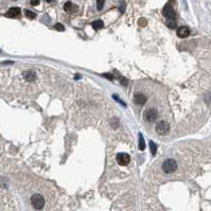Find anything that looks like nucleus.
<instances>
[{"label": "nucleus", "instance_id": "obj_1", "mask_svg": "<svg viewBox=\"0 0 211 211\" xmlns=\"http://www.w3.org/2000/svg\"><path fill=\"white\" fill-rule=\"evenodd\" d=\"M31 204L34 209L40 210L45 206V198H44V196H42V194H38V193L33 194L31 196Z\"/></svg>", "mask_w": 211, "mask_h": 211}, {"label": "nucleus", "instance_id": "obj_2", "mask_svg": "<svg viewBox=\"0 0 211 211\" xmlns=\"http://www.w3.org/2000/svg\"><path fill=\"white\" fill-rule=\"evenodd\" d=\"M161 169L166 174L173 173L177 169V162L174 159H167L161 166Z\"/></svg>", "mask_w": 211, "mask_h": 211}, {"label": "nucleus", "instance_id": "obj_3", "mask_svg": "<svg viewBox=\"0 0 211 211\" xmlns=\"http://www.w3.org/2000/svg\"><path fill=\"white\" fill-rule=\"evenodd\" d=\"M170 131V125L168 122L166 121H159L156 125V131H157V134H159V135L163 136V135H167Z\"/></svg>", "mask_w": 211, "mask_h": 211}, {"label": "nucleus", "instance_id": "obj_4", "mask_svg": "<svg viewBox=\"0 0 211 211\" xmlns=\"http://www.w3.org/2000/svg\"><path fill=\"white\" fill-rule=\"evenodd\" d=\"M158 117V113L156 109L154 108H149L148 111H146V113L143 114V118H144V120L148 122H153L155 121L156 119Z\"/></svg>", "mask_w": 211, "mask_h": 211}, {"label": "nucleus", "instance_id": "obj_5", "mask_svg": "<svg viewBox=\"0 0 211 211\" xmlns=\"http://www.w3.org/2000/svg\"><path fill=\"white\" fill-rule=\"evenodd\" d=\"M116 159H117V162L120 166H127L131 161V157L126 153H119L116 157Z\"/></svg>", "mask_w": 211, "mask_h": 211}, {"label": "nucleus", "instance_id": "obj_6", "mask_svg": "<svg viewBox=\"0 0 211 211\" xmlns=\"http://www.w3.org/2000/svg\"><path fill=\"white\" fill-rule=\"evenodd\" d=\"M162 15L166 18H168V19H175V16H176L175 11H174L173 7H171V5H169V4H167L166 7H163Z\"/></svg>", "mask_w": 211, "mask_h": 211}, {"label": "nucleus", "instance_id": "obj_7", "mask_svg": "<svg viewBox=\"0 0 211 211\" xmlns=\"http://www.w3.org/2000/svg\"><path fill=\"white\" fill-rule=\"evenodd\" d=\"M189 35H190V29L186 26H183L177 30V36L179 38H186Z\"/></svg>", "mask_w": 211, "mask_h": 211}, {"label": "nucleus", "instance_id": "obj_8", "mask_svg": "<svg viewBox=\"0 0 211 211\" xmlns=\"http://www.w3.org/2000/svg\"><path fill=\"white\" fill-rule=\"evenodd\" d=\"M19 14H20V9L19 7H11L10 10L5 13V17L15 18L17 17V16H19Z\"/></svg>", "mask_w": 211, "mask_h": 211}, {"label": "nucleus", "instance_id": "obj_9", "mask_svg": "<svg viewBox=\"0 0 211 211\" xmlns=\"http://www.w3.org/2000/svg\"><path fill=\"white\" fill-rule=\"evenodd\" d=\"M146 100H148V99H146V96L143 94H140V92L135 94V96H134V101H135V103L138 104V105H143V104H146Z\"/></svg>", "mask_w": 211, "mask_h": 211}, {"label": "nucleus", "instance_id": "obj_10", "mask_svg": "<svg viewBox=\"0 0 211 211\" xmlns=\"http://www.w3.org/2000/svg\"><path fill=\"white\" fill-rule=\"evenodd\" d=\"M64 10L67 13H74L76 10H78V7L76 4H73L71 1H67L65 4H64Z\"/></svg>", "mask_w": 211, "mask_h": 211}, {"label": "nucleus", "instance_id": "obj_11", "mask_svg": "<svg viewBox=\"0 0 211 211\" xmlns=\"http://www.w3.org/2000/svg\"><path fill=\"white\" fill-rule=\"evenodd\" d=\"M24 78L26 81H28V82H32V81L35 80V78H36V74H35L32 70H29V71H26L24 73Z\"/></svg>", "mask_w": 211, "mask_h": 211}, {"label": "nucleus", "instance_id": "obj_12", "mask_svg": "<svg viewBox=\"0 0 211 211\" xmlns=\"http://www.w3.org/2000/svg\"><path fill=\"white\" fill-rule=\"evenodd\" d=\"M91 24H92V28H94V30H100V29H102L104 27V22L102 20H100V19L94 21Z\"/></svg>", "mask_w": 211, "mask_h": 211}, {"label": "nucleus", "instance_id": "obj_13", "mask_svg": "<svg viewBox=\"0 0 211 211\" xmlns=\"http://www.w3.org/2000/svg\"><path fill=\"white\" fill-rule=\"evenodd\" d=\"M139 150L140 151H143V150H146V141H144V138H143V136L141 134H139Z\"/></svg>", "mask_w": 211, "mask_h": 211}, {"label": "nucleus", "instance_id": "obj_14", "mask_svg": "<svg viewBox=\"0 0 211 211\" xmlns=\"http://www.w3.org/2000/svg\"><path fill=\"white\" fill-rule=\"evenodd\" d=\"M24 15H26L27 18H29V19H34V18H36V14H35L34 12H32V11H30V10L24 11Z\"/></svg>", "mask_w": 211, "mask_h": 211}, {"label": "nucleus", "instance_id": "obj_15", "mask_svg": "<svg viewBox=\"0 0 211 211\" xmlns=\"http://www.w3.org/2000/svg\"><path fill=\"white\" fill-rule=\"evenodd\" d=\"M150 148H151V152H152L153 155H156V153H157V146H156L155 142L150 141Z\"/></svg>", "mask_w": 211, "mask_h": 211}, {"label": "nucleus", "instance_id": "obj_16", "mask_svg": "<svg viewBox=\"0 0 211 211\" xmlns=\"http://www.w3.org/2000/svg\"><path fill=\"white\" fill-rule=\"evenodd\" d=\"M167 26L171 29H174L176 27V21H175V19H169V20L167 21Z\"/></svg>", "mask_w": 211, "mask_h": 211}, {"label": "nucleus", "instance_id": "obj_17", "mask_svg": "<svg viewBox=\"0 0 211 211\" xmlns=\"http://www.w3.org/2000/svg\"><path fill=\"white\" fill-rule=\"evenodd\" d=\"M104 3H105V0H97V9L98 11H101L103 9Z\"/></svg>", "mask_w": 211, "mask_h": 211}, {"label": "nucleus", "instance_id": "obj_18", "mask_svg": "<svg viewBox=\"0 0 211 211\" xmlns=\"http://www.w3.org/2000/svg\"><path fill=\"white\" fill-rule=\"evenodd\" d=\"M111 126L114 128H118V126H119V120H118L117 118H114V119H111Z\"/></svg>", "mask_w": 211, "mask_h": 211}, {"label": "nucleus", "instance_id": "obj_19", "mask_svg": "<svg viewBox=\"0 0 211 211\" xmlns=\"http://www.w3.org/2000/svg\"><path fill=\"white\" fill-rule=\"evenodd\" d=\"M119 81H120V83H121L123 86H126V85H127V83H128L127 80L125 79L124 76H119Z\"/></svg>", "mask_w": 211, "mask_h": 211}, {"label": "nucleus", "instance_id": "obj_20", "mask_svg": "<svg viewBox=\"0 0 211 211\" xmlns=\"http://www.w3.org/2000/svg\"><path fill=\"white\" fill-rule=\"evenodd\" d=\"M54 28H55V30H57V31H64V30H65V27H64V24H56L55 26H54Z\"/></svg>", "mask_w": 211, "mask_h": 211}, {"label": "nucleus", "instance_id": "obj_21", "mask_svg": "<svg viewBox=\"0 0 211 211\" xmlns=\"http://www.w3.org/2000/svg\"><path fill=\"white\" fill-rule=\"evenodd\" d=\"M138 24H139V26H140V27H146V20L144 19V18H141V19L138 21Z\"/></svg>", "mask_w": 211, "mask_h": 211}, {"label": "nucleus", "instance_id": "obj_22", "mask_svg": "<svg viewBox=\"0 0 211 211\" xmlns=\"http://www.w3.org/2000/svg\"><path fill=\"white\" fill-rule=\"evenodd\" d=\"M103 76H105L106 79H108V80H111V81L114 80V76H113V74H111V73H104Z\"/></svg>", "mask_w": 211, "mask_h": 211}, {"label": "nucleus", "instance_id": "obj_23", "mask_svg": "<svg viewBox=\"0 0 211 211\" xmlns=\"http://www.w3.org/2000/svg\"><path fill=\"white\" fill-rule=\"evenodd\" d=\"M39 2H40V0H30V3H31L33 7H35V5H38V4H39Z\"/></svg>", "mask_w": 211, "mask_h": 211}, {"label": "nucleus", "instance_id": "obj_24", "mask_svg": "<svg viewBox=\"0 0 211 211\" xmlns=\"http://www.w3.org/2000/svg\"><path fill=\"white\" fill-rule=\"evenodd\" d=\"M46 1H47V2H51L52 0H46Z\"/></svg>", "mask_w": 211, "mask_h": 211}]
</instances>
